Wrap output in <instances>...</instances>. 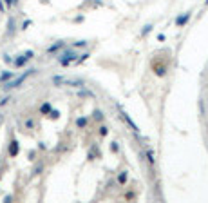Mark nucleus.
Returning a JSON list of instances; mask_svg holds the SVG:
<instances>
[{"instance_id":"obj_5","label":"nucleus","mask_w":208,"mask_h":203,"mask_svg":"<svg viewBox=\"0 0 208 203\" xmlns=\"http://www.w3.org/2000/svg\"><path fill=\"white\" fill-rule=\"evenodd\" d=\"M190 18H192V11H188V13H185V15H179V17L176 18V26H177V27H183V26H186Z\"/></svg>"},{"instance_id":"obj_7","label":"nucleus","mask_w":208,"mask_h":203,"mask_svg":"<svg viewBox=\"0 0 208 203\" xmlns=\"http://www.w3.org/2000/svg\"><path fill=\"white\" fill-rule=\"evenodd\" d=\"M154 71L157 76H165L167 75V65L165 63H154Z\"/></svg>"},{"instance_id":"obj_3","label":"nucleus","mask_w":208,"mask_h":203,"mask_svg":"<svg viewBox=\"0 0 208 203\" xmlns=\"http://www.w3.org/2000/svg\"><path fill=\"white\" fill-rule=\"evenodd\" d=\"M76 56L78 54L76 53H72V51H69V53H63V54H60V63L62 65H69V63H72V62H76Z\"/></svg>"},{"instance_id":"obj_13","label":"nucleus","mask_w":208,"mask_h":203,"mask_svg":"<svg viewBox=\"0 0 208 203\" xmlns=\"http://www.w3.org/2000/svg\"><path fill=\"white\" fill-rule=\"evenodd\" d=\"M87 118H78L76 120V127H80V129H83V127H87Z\"/></svg>"},{"instance_id":"obj_21","label":"nucleus","mask_w":208,"mask_h":203,"mask_svg":"<svg viewBox=\"0 0 208 203\" xmlns=\"http://www.w3.org/2000/svg\"><path fill=\"white\" fill-rule=\"evenodd\" d=\"M4 62H7V63H13V58L9 56V54H6V56H4Z\"/></svg>"},{"instance_id":"obj_2","label":"nucleus","mask_w":208,"mask_h":203,"mask_svg":"<svg viewBox=\"0 0 208 203\" xmlns=\"http://www.w3.org/2000/svg\"><path fill=\"white\" fill-rule=\"evenodd\" d=\"M33 56H34L33 51H26L24 54H20L18 58H14V60H13V65H14V67H22V65H26V63L31 60Z\"/></svg>"},{"instance_id":"obj_1","label":"nucleus","mask_w":208,"mask_h":203,"mask_svg":"<svg viewBox=\"0 0 208 203\" xmlns=\"http://www.w3.org/2000/svg\"><path fill=\"white\" fill-rule=\"evenodd\" d=\"M34 73H36V69H29V71H26V73H24V75H20L18 78H14V80L11 78V80H9V82H6V85H4V91H11V89L18 87V85H20L22 82H26V80H27V78L31 76V75H34Z\"/></svg>"},{"instance_id":"obj_22","label":"nucleus","mask_w":208,"mask_h":203,"mask_svg":"<svg viewBox=\"0 0 208 203\" xmlns=\"http://www.w3.org/2000/svg\"><path fill=\"white\" fill-rule=\"evenodd\" d=\"M42 169H43V165H38L36 169H34V174H40V172H42Z\"/></svg>"},{"instance_id":"obj_8","label":"nucleus","mask_w":208,"mask_h":203,"mask_svg":"<svg viewBox=\"0 0 208 203\" xmlns=\"http://www.w3.org/2000/svg\"><path fill=\"white\" fill-rule=\"evenodd\" d=\"M51 103H49V102H45V103H42V105H40V114H49V112H51Z\"/></svg>"},{"instance_id":"obj_18","label":"nucleus","mask_w":208,"mask_h":203,"mask_svg":"<svg viewBox=\"0 0 208 203\" xmlns=\"http://www.w3.org/2000/svg\"><path fill=\"white\" fill-rule=\"evenodd\" d=\"M9 100H11V98H9V96H6V98H2V100H0V107H4V105H6V103H7Z\"/></svg>"},{"instance_id":"obj_23","label":"nucleus","mask_w":208,"mask_h":203,"mask_svg":"<svg viewBox=\"0 0 208 203\" xmlns=\"http://www.w3.org/2000/svg\"><path fill=\"white\" fill-rule=\"evenodd\" d=\"M112 151L118 152V143H116V142H112Z\"/></svg>"},{"instance_id":"obj_6","label":"nucleus","mask_w":208,"mask_h":203,"mask_svg":"<svg viewBox=\"0 0 208 203\" xmlns=\"http://www.w3.org/2000/svg\"><path fill=\"white\" fill-rule=\"evenodd\" d=\"M7 152H9V156H11V158L18 156V152H20V145H18V142H16V140H11V143H9V149H7Z\"/></svg>"},{"instance_id":"obj_17","label":"nucleus","mask_w":208,"mask_h":203,"mask_svg":"<svg viewBox=\"0 0 208 203\" xmlns=\"http://www.w3.org/2000/svg\"><path fill=\"white\" fill-rule=\"evenodd\" d=\"M7 31H9V34H13V31H14V22L13 20H9V29Z\"/></svg>"},{"instance_id":"obj_10","label":"nucleus","mask_w":208,"mask_h":203,"mask_svg":"<svg viewBox=\"0 0 208 203\" xmlns=\"http://www.w3.org/2000/svg\"><path fill=\"white\" fill-rule=\"evenodd\" d=\"M147 160H148L150 165H154V163H156V154H154V151H152V149H147Z\"/></svg>"},{"instance_id":"obj_15","label":"nucleus","mask_w":208,"mask_h":203,"mask_svg":"<svg viewBox=\"0 0 208 203\" xmlns=\"http://www.w3.org/2000/svg\"><path fill=\"white\" fill-rule=\"evenodd\" d=\"M92 116H94V120H98V122H101V120H103L101 111H94V112H92Z\"/></svg>"},{"instance_id":"obj_9","label":"nucleus","mask_w":208,"mask_h":203,"mask_svg":"<svg viewBox=\"0 0 208 203\" xmlns=\"http://www.w3.org/2000/svg\"><path fill=\"white\" fill-rule=\"evenodd\" d=\"M127 180H128L127 171H121V172H120V176H118V183H120V185H125V183H127Z\"/></svg>"},{"instance_id":"obj_16","label":"nucleus","mask_w":208,"mask_h":203,"mask_svg":"<svg viewBox=\"0 0 208 203\" xmlns=\"http://www.w3.org/2000/svg\"><path fill=\"white\" fill-rule=\"evenodd\" d=\"M107 132H109L107 127L105 125H100V136H107Z\"/></svg>"},{"instance_id":"obj_12","label":"nucleus","mask_w":208,"mask_h":203,"mask_svg":"<svg viewBox=\"0 0 208 203\" xmlns=\"http://www.w3.org/2000/svg\"><path fill=\"white\" fill-rule=\"evenodd\" d=\"M60 47H63V42H58V44H54V46L47 47V53H54V51H58Z\"/></svg>"},{"instance_id":"obj_4","label":"nucleus","mask_w":208,"mask_h":203,"mask_svg":"<svg viewBox=\"0 0 208 203\" xmlns=\"http://www.w3.org/2000/svg\"><path fill=\"white\" fill-rule=\"evenodd\" d=\"M116 107H118V111H120V116H121V120H123V122H127V123H128V125H130V129H132V131H134V132H138V131H140V129H138V125H136V123L130 120V118H128V114H127V112H125V111H123V109H121V105H116Z\"/></svg>"},{"instance_id":"obj_14","label":"nucleus","mask_w":208,"mask_h":203,"mask_svg":"<svg viewBox=\"0 0 208 203\" xmlns=\"http://www.w3.org/2000/svg\"><path fill=\"white\" fill-rule=\"evenodd\" d=\"M24 127L29 129V131H31V129H34V120H33V118H27V120L24 122Z\"/></svg>"},{"instance_id":"obj_19","label":"nucleus","mask_w":208,"mask_h":203,"mask_svg":"<svg viewBox=\"0 0 208 203\" xmlns=\"http://www.w3.org/2000/svg\"><path fill=\"white\" fill-rule=\"evenodd\" d=\"M150 29H152V26H145V29L141 31V36H145V34H147L148 31H150Z\"/></svg>"},{"instance_id":"obj_24","label":"nucleus","mask_w":208,"mask_h":203,"mask_svg":"<svg viewBox=\"0 0 208 203\" xmlns=\"http://www.w3.org/2000/svg\"><path fill=\"white\" fill-rule=\"evenodd\" d=\"M205 6H208V0H206V2H205Z\"/></svg>"},{"instance_id":"obj_11","label":"nucleus","mask_w":208,"mask_h":203,"mask_svg":"<svg viewBox=\"0 0 208 203\" xmlns=\"http://www.w3.org/2000/svg\"><path fill=\"white\" fill-rule=\"evenodd\" d=\"M14 75L13 73H9V71H6V73H2V75H0V82H9L13 78Z\"/></svg>"},{"instance_id":"obj_20","label":"nucleus","mask_w":208,"mask_h":203,"mask_svg":"<svg viewBox=\"0 0 208 203\" xmlns=\"http://www.w3.org/2000/svg\"><path fill=\"white\" fill-rule=\"evenodd\" d=\"M87 46V42H76L74 44V47H85Z\"/></svg>"}]
</instances>
